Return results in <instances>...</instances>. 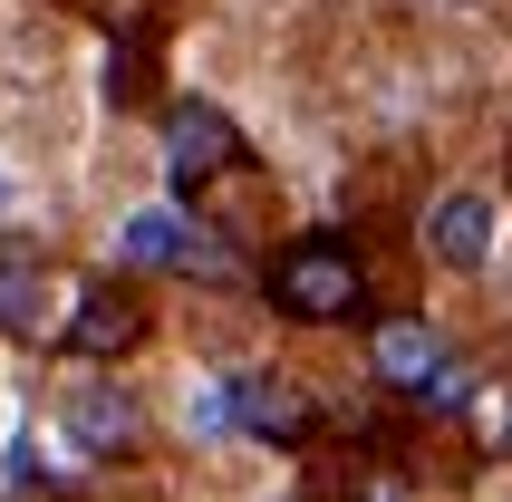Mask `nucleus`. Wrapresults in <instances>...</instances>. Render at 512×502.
Wrapping results in <instances>:
<instances>
[{
    "label": "nucleus",
    "instance_id": "nucleus-1",
    "mask_svg": "<svg viewBox=\"0 0 512 502\" xmlns=\"http://www.w3.org/2000/svg\"><path fill=\"white\" fill-rule=\"evenodd\" d=\"M271 309H290V319H358L368 309V261H358V242H339V232H310V242H290L281 261H271Z\"/></svg>",
    "mask_w": 512,
    "mask_h": 502
},
{
    "label": "nucleus",
    "instance_id": "nucleus-2",
    "mask_svg": "<svg viewBox=\"0 0 512 502\" xmlns=\"http://www.w3.org/2000/svg\"><path fill=\"white\" fill-rule=\"evenodd\" d=\"M368 367L397 396H416V406H464V358H455V338L435 329V319H377Z\"/></svg>",
    "mask_w": 512,
    "mask_h": 502
},
{
    "label": "nucleus",
    "instance_id": "nucleus-3",
    "mask_svg": "<svg viewBox=\"0 0 512 502\" xmlns=\"http://www.w3.org/2000/svg\"><path fill=\"white\" fill-rule=\"evenodd\" d=\"M116 261H136V271H184V280H213L223 271V242L203 223H184V213H136V223L116 232Z\"/></svg>",
    "mask_w": 512,
    "mask_h": 502
},
{
    "label": "nucleus",
    "instance_id": "nucleus-4",
    "mask_svg": "<svg viewBox=\"0 0 512 502\" xmlns=\"http://www.w3.org/2000/svg\"><path fill=\"white\" fill-rule=\"evenodd\" d=\"M223 416L242 425V435H261V445H310V425H319L310 396L290 387V377H261V367L223 387Z\"/></svg>",
    "mask_w": 512,
    "mask_h": 502
},
{
    "label": "nucleus",
    "instance_id": "nucleus-5",
    "mask_svg": "<svg viewBox=\"0 0 512 502\" xmlns=\"http://www.w3.org/2000/svg\"><path fill=\"white\" fill-rule=\"evenodd\" d=\"M165 165H174V184L232 174V165H242V136H232V116H223V107H203V97H184V107L165 116Z\"/></svg>",
    "mask_w": 512,
    "mask_h": 502
},
{
    "label": "nucleus",
    "instance_id": "nucleus-6",
    "mask_svg": "<svg viewBox=\"0 0 512 502\" xmlns=\"http://www.w3.org/2000/svg\"><path fill=\"white\" fill-rule=\"evenodd\" d=\"M136 338H145V300L126 280H87L78 309H68V348H78V358H126Z\"/></svg>",
    "mask_w": 512,
    "mask_h": 502
},
{
    "label": "nucleus",
    "instance_id": "nucleus-7",
    "mask_svg": "<svg viewBox=\"0 0 512 502\" xmlns=\"http://www.w3.org/2000/svg\"><path fill=\"white\" fill-rule=\"evenodd\" d=\"M426 251L445 261V271H484L493 261V194H474V184L435 194L426 203Z\"/></svg>",
    "mask_w": 512,
    "mask_h": 502
},
{
    "label": "nucleus",
    "instance_id": "nucleus-8",
    "mask_svg": "<svg viewBox=\"0 0 512 502\" xmlns=\"http://www.w3.org/2000/svg\"><path fill=\"white\" fill-rule=\"evenodd\" d=\"M0 329L20 338V348H39V329H49V261L29 242L0 251Z\"/></svg>",
    "mask_w": 512,
    "mask_h": 502
},
{
    "label": "nucleus",
    "instance_id": "nucleus-9",
    "mask_svg": "<svg viewBox=\"0 0 512 502\" xmlns=\"http://www.w3.org/2000/svg\"><path fill=\"white\" fill-rule=\"evenodd\" d=\"M68 435H78L87 454H136L145 416H136V396H116V387H78L68 396Z\"/></svg>",
    "mask_w": 512,
    "mask_h": 502
},
{
    "label": "nucleus",
    "instance_id": "nucleus-10",
    "mask_svg": "<svg viewBox=\"0 0 512 502\" xmlns=\"http://www.w3.org/2000/svg\"><path fill=\"white\" fill-rule=\"evenodd\" d=\"M493 445L512 454V396H503V406H493Z\"/></svg>",
    "mask_w": 512,
    "mask_h": 502
},
{
    "label": "nucleus",
    "instance_id": "nucleus-11",
    "mask_svg": "<svg viewBox=\"0 0 512 502\" xmlns=\"http://www.w3.org/2000/svg\"><path fill=\"white\" fill-rule=\"evenodd\" d=\"M0 213H10V184H0Z\"/></svg>",
    "mask_w": 512,
    "mask_h": 502
}]
</instances>
